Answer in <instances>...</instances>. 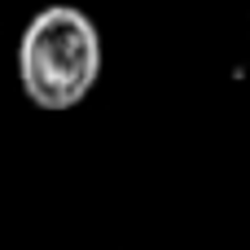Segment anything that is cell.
I'll use <instances>...</instances> for the list:
<instances>
[{
  "mask_svg": "<svg viewBox=\"0 0 250 250\" xmlns=\"http://www.w3.org/2000/svg\"><path fill=\"white\" fill-rule=\"evenodd\" d=\"M101 31L75 4L40 9L18 40V83L35 110L62 114L88 101L101 79Z\"/></svg>",
  "mask_w": 250,
  "mask_h": 250,
  "instance_id": "cell-1",
  "label": "cell"
}]
</instances>
